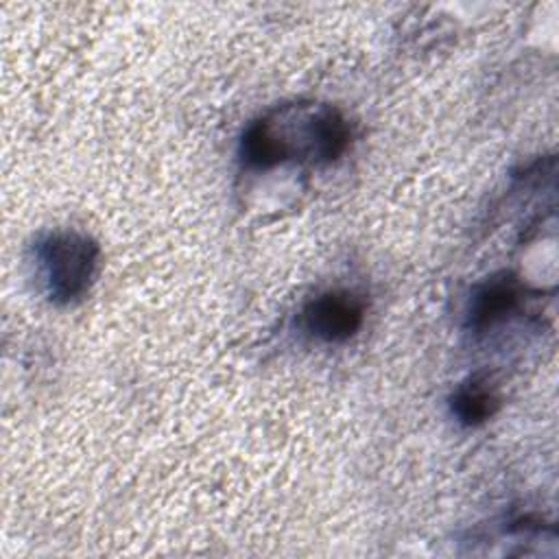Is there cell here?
I'll list each match as a JSON object with an SVG mask.
<instances>
[{
    "mask_svg": "<svg viewBox=\"0 0 559 559\" xmlns=\"http://www.w3.org/2000/svg\"><path fill=\"white\" fill-rule=\"evenodd\" d=\"M37 258L52 301L79 299L96 273L98 245L79 231H55L37 242Z\"/></svg>",
    "mask_w": 559,
    "mask_h": 559,
    "instance_id": "1",
    "label": "cell"
},
{
    "mask_svg": "<svg viewBox=\"0 0 559 559\" xmlns=\"http://www.w3.org/2000/svg\"><path fill=\"white\" fill-rule=\"evenodd\" d=\"M362 319V301L347 290H328L314 297L301 314L304 328L325 343H343L352 338L360 330Z\"/></svg>",
    "mask_w": 559,
    "mask_h": 559,
    "instance_id": "2",
    "label": "cell"
},
{
    "mask_svg": "<svg viewBox=\"0 0 559 559\" xmlns=\"http://www.w3.org/2000/svg\"><path fill=\"white\" fill-rule=\"evenodd\" d=\"M520 304V288L511 275H498L472 293L467 308V325L483 332L507 319Z\"/></svg>",
    "mask_w": 559,
    "mask_h": 559,
    "instance_id": "3",
    "label": "cell"
},
{
    "mask_svg": "<svg viewBox=\"0 0 559 559\" xmlns=\"http://www.w3.org/2000/svg\"><path fill=\"white\" fill-rule=\"evenodd\" d=\"M498 404H500V397H498L496 389L480 373L469 376L463 384H459V389L454 391V395L450 400L452 415L463 426L485 424L489 417H493V413L498 411Z\"/></svg>",
    "mask_w": 559,
    "mask_h": 559,
    "instance_id": "4",
    "label": "cell"
}]
</instances>
